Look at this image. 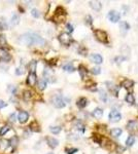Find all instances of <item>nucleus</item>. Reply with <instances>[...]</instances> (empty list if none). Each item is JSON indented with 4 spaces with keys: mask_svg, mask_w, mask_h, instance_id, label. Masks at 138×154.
Segmentation results:
<instances>
[{
    "mask_svg": "<svg viewBox=\"0 0 138 154\" xmlns=\"http://www.w3.org/2000/svg\"><path fill=\"white\" fill-rule=\"evenodd\" d=\"M19 43L22 45L31 46V45H43L45 43V40L41 38L39 35L35 33H26L22 35L19 39Z\"/></svg>",
    "mask_w": 138,
    "mask_h": 154,
    "instance_id": "1",
    "label": "nucleus"
},
{
    "mask_svg": "<svg viewBox=\"0 0 138 154\" xmlns=\"http://www.w3.org/2000/svg\"><path fill=\"white\" fill-rule=\"evenodd\" d=\"M94 34L96 36V38L102 42V43H108V36H107V33L103 30H100V29H97L94 31Z\"/></svg>",
    "mask_w": 138,
    "mask_h": 154,
    "instance_id": "2",
    "label": "nucleus"
},
{
    "mask_svg": "<svg viewBox=\"0 0 138 154\" xmlns=\"http://www.w3.org/2000/svg\"><path fill=\"white\" fill-rule=\"evenodd\" d=\"M68 102V99L62 97V96H57L53 99V103L55 105V107L57 108H63L66 106V104Z\"/></svg>",
    "mask_w": 138,
    "mask_h": 154,
    "instance_id": "3",
    "label": "nucleus"
},
{
    "mask_svg": "<svg viewBox=\"0 0 138 154\" xmlns=\"http://www.w3.org/2000/svg\"><path fill=\"white\" fill-rule=\"evenodd\" d=\"M59 40H60V42H61L62 44H64V45H69V44L72 42V37H71L68 33H62V34H60V36H59Z\"/></svg>",
    "mask_w": 138,
    "mask_h": 154,
    "instance_id": "4",
    "label": "nucleus"
},
{
    "mask_svg": "<svg viewBox=\"0 0 138 154\" xmlns=\"http://www.w3.org/2000/svg\"><path fill=\"white\" fill-rule=\"evenodd\" d=\"M108 118H109V120L111 122H117V121H120L122 119V115L117 110L113 109V110L110 111V113L108 115Z\"/></svg>",
    "mask_w": 138,
    "mask_h": 154,
    "instance_id": "5",
    "label": "nucleus"
},
{
    "mask_svg": "<svg viewBox=\"0 0 138 154\" xmlns=\"http://www.w3.org/2000/svg\"><path fill=\"white\" fill-rule=\"evenodd\" d=\"M107 18H108V20L112 22V23H116V22H119L120 21V19H121V15L119 13V12H116L115 10H110L109 12H108V15H107Z\"/></svg>",
    "mask_w": 138,
    "mask_h": 154,
    "instance_id": "6",
    "label": "nucleus"
},
{
    "mask_svg": "<svg viewBox=\"0 0 138 154\" xmlns=\"http://www.w3.org/2000/svg\"><path fill=\"white\" fill-rule=\"evenodd\" d=\"M127 128L130 131H136L138 130V121L137 120H130L127 124Z\"/></svg>",
    "mask_w": 138,
    "mask_h": 154,
    "instance_id": "7",
    "label": "nucleus"
},
{
    "mask_svg": "<svg viewBox=\"0 0 138 154\" xmlns=\"http://www.w3.org/2000/svg\"><path fill=\"white\" fill-rule=\"evenodd\" d=\"M90 60L95 64H101L103 62V58L98 53H93L90 55Z\"/></svg>",
    "mask_w": 138,
    "mask_h": 154,
    "instance_id": "8",
    "label": "nucleus"
},
{
    "mask_svg": "<svg viewBox=\"0 0 138 154\" xmlns=\"http://www.w3.org/2000/svg\"><path fill=\"white\" fill-rule=\"evenodd\" d=\"M37 77H36V74L35 73H30L29 75H28V78H27V83L29 85H34L35 83H36V79Z\"/></svg>",
    "mask_w": 138,
    "mask_h": 154,
    "instance_id": "9",
    "label": "nucleus"
},
{
    "mask_svg": "<svg viewBox=\"0 0 138 154\" xmlns=\"http://www.w3.org/2000/svg\"><path fill=\"white\" fill-rule=\"evenodd\" d=\"M28 117H29V114L26 111H21L19 114V120L21 123H25L28 120Z\"/></svg>",
    "mask_w": 138,
    "mask_h": 154,
    "instance_id": "10",
    "label": "nucleus"
},
{
    "mask_svg": "<svg viewBox=\"0 0 138 154\" xmlns=\"http://www.w3.org/2000/svg\"><path fill=\"white\" fill-rule=\"evenodd\" d=\"M9 59H10L9 53L5 51L4 48H0V60H2V61H8Z\"/></svg>",
    "mask_w": 138,
    "mask_h": 154,
    "instance_id": "11",
    "label": "nucleus"
},
{
    "mask_svg": "<svg viewBox=\"0 0 138 154\" xmlns=\"http://www.w3.org/2000/svg\"><path fill=\"white\" fill-rule=\"evenodd\" d=\"M90 4H91V7H92L94 10H97V11L100 10L101 7H102V4H101L100 1H91Z\"/></svg>",
    "mask_w": 138,
    "mask_h": 154,
    "instance_id": "12",
    "label": "nucleus"
},
{
    "mask_svg": "<svg viewBox=\"0 0 138 154\" xmlns=\"http://www.w3.org/2000/svg\"><path fill=\"white\" fill-rule=\"evenodd\" d=\"M47 141H48V144H49V146H50L51 148H56V147L58 146V144H59L58 140H56L54 138H48Z\"/></svg>",
    "mask_w": 138,
    "mask_h": 154,
    "instance_id": "13",
    "label": "nucleus"
},
{
    "mask_svg": "<svg viewBox=\"0 0 138 154\" xmlns=\"http://www.w3.org/2000/svg\"><path fill=\"white\" fill-rule=\"evenodd\" d=\"M133 85H134V82L132 80H130V79H125L122 82V86L125 87V88H131Z\"/></svg>",
    "mask_w": 138,
    "mask_h": 154,
    "instance_id": "14",
    "label": "nucleus"
},
{
    "mask_svg": "<svg viewBox=\"0 0 138 154\" xmlns=\"http://www.w3.org/2000/svg\"><path fill=\"white\" fill-rule=\"evenodd\" d=\"M92 115H93L94 117H96V118H100V117L103 115V110L100 109V108H96V109L92 112Z\"/></svg>",
    "mask_w": 138,
    "mask_h": 154,
    "instance_id": "15",
    "label": "nucleus"
},
{
    "mask_svg": "<svg viewBox=\"0 0 138 154\" xmlns=\"http://www.w3.org/2000/svg\"><path fill=\"white\" fill-rule=\"evenodd\" d=\"M76 105H77L78 108H84V107L88 105V100H87L86 98H81V99L77 101Z\"/></svg>",
    "mask_w": 138,
    "mask_h": 154,
    "instance_id": "16",
    "label": "nucleus"
},
{
    "mask_svg": "<svg viewBox=\"0 0 138 154\" xmlns=\"http://www.w3.org/2000/svg\"><path fill=\"white\" fill-rule=\"evenodd\" d=\"M125 100H126V102L129 103L130 105H133V104L135 103V98H134V96H133V95H132L131 93L127 94V96H126Z\"/></svg>",
    "mask_w": 138,
    "mask_h": 154,
    "instance_id": "17",
    "label": "nucleus"
},
{
    "mask_svg": "<svg viewBox=\"0 0 138 154\" xmlns=\"http://www.w3.org/2000/svg\"><path fill=\"white\" fill-rule=\"evenodd\" d=\"M36 65H37V63H36L35 61H32V62L28 65V69H29L30 73H34V71L36 70Z\"/></svg>",
    "mask_w": 138,
    "mask_h": 154,
    "instance_id": "18",
    "label": "nucleus"
},
{
    "mask_svg": "<svg viewBox=\"0 0 138 154\" xmlns=\"http://www.w3.org/2000/svg\"><path fill=\"white\" fill-rule=\"evenodd\" d=\"M134 143H135V138H134L133 136H130V137L127 138V140H126V145H127L128 147H131Z\"/></svg>",
    "mask_w": 138,
    "mask_h": 154,
    "instance_id": "19",
    "label": "nucleus"
},
{
    "mask_svg": "<svg viewBox=\"0 0 138 154\" xmlns=\"http://www.w3.org/2000/svg\"><path fill=\"white\" fill-rule=\"evenodd\" d=\"M110 134L113 137H120L122 135V129L121 128H113L110 130Z\"/></svg>",
    "mask_w": 138,
    "mask_h": 154,
    "instance_id": "20",
    "label": "nucleus"
},
{
    "mask_svg": "<svg viewBox=\"0 0 138 154\" xmlns=\"http://www.w3.org/2000/svg\"><path fill=\"white\" fill-rule=\"evenodd\" d=\"M45 87H47V80L45 79H40L38 81V88L41 89V90H43Z\"/></svg>",
    "mask_w": 138,
    "mask_h": 154,
    "instance_id": "21",
    "label": "nucleus"
},
{
    "mask_svg": "<svg viewBox=\"0 0 138 154\" xmlns=\"http://www.w3.org/2000/svg\"><path fill=\"white\" fill-rule=\"evenodd\" d=\"M63 69L67 72H73L74 71V67L72 66V64H66L63 66Z\"/></svg>",
    "mask_w": 138,
    "mask_h": 154,
    "instance_id": "22",
    "label": "nucleus"
},
{
    "mask_svg": "<svg viewBox=\"0 0 138 154\" xmlns=\"http://www.w3.org/2000/svg\"><path fill=\"white\" fill-rule=\"evenodd\" d=\"M18 142H19V140H18L17 137H12V138L9 140V144H10V146H12V147H17Z\"/></svg>",
    "mask_w": 138,
    "mask_h": 154,
    "instance_id": "23",
    "label": "nucleus"
},
{
    "mask_svg": "<svg viewBox=\"0 0 138 154\" xmlns=\"http://www.w3.org/2000/svg\"><path fill=\"white\" fill-rule=\"evenodd\" d=\"M121 29L123 31H128L130 29V25L127 23V22H122L121 23Z\"/></svg>",
    "mask_w": 138,
    "mask_h": 154,
    "instance_id": "24",
    "label": "nucleus"
},
{
    "mask_svg": "<svg viewBox=\"0 0 138 154\" xmlns=\"http://www.w3.org/2000/svg\"><path fill=\"white\" fill-rule=\"evenodd\" d=\"M0 46L1 47H5L6 46V39L4 35H0Z\"/></svg>",
    "mask_w": 138,
    "mask_h": 154,
    "instance_id": "25",
    "label": "nucleus"
},
{
    "mask_svg": "<svg viewBox=\"0 0 138 154\" xmlns=\"http://www.w3.org/2000/svg\"><path fill=\"white\" fill-rule=\"evenodd\" d=\"M80 74H81V76L83 77H84L86 75H87V73H88V71H87V69L83 67V66H80Z\"/></svg>",
    "mask_w": 138,
    "mask_h": 154,
    "instance_id": "26",
    "label": "nucleus"
},
{
    "mask_svg": "<svg viewBox=\"0 0 138 154\" xmlns=\"http://www.w3.org/2000/svg\"><path fill=\"white\" fill-rule=\"evenodd\" d=\"M39 127H38V124H37V122H33V123H31L30 124V128H31V130H33V131H39Z\"/></svg>",
    "mask_w": 138,
    "mask_h": 154,
    "instance_id": "27",
    "label": "nucleus"
},
{
    "mask_svg": "<svg viewBox=\"0 0 138 154\" xmlns=\"http://www.w3.org/2000/svg\"><path fill=\"white\" fill-rule=\"evenodd\" d=\"M18 23H19V16L14 15V16H12V19H11V25L16 26Z\"/></svg>",
    "mask_w": 138,
    "mask_h": 154,
    "instance_id": "28",
    "label": "nucleus"
},
{
    "mask_svg": "<svg viewBox=\"0 0 138 154\" xmlns=\"http://www.w3.org/2000/svg\"><path fill=\"white\" fill-rule=\"evenodd\" d=\"M24 99L25 100H30L31 98H32V93L31 92H29V90H25L24 92Z\"/></svg>",
    "mask_w": 138,
    "mask_h": 154,
    "instance_id": "29",
    "label": "nucleus"
},
{
    "mask_svg": "<svg viewBox=\"0 0 138 154\" xmlns=\"http://www.w3.org/2000/svg\"><path fill=\"white\" fill-rule=\"evenodd\" d=\"M8 130H9V127H7V125H5V127L1 128V129H0V136H3V135H5V134H6Z\"/></svg>",
    "mask_w": 138,
    "mask_h": 154,
    "instance_id": "30",
    "label": "nucleus"
},
{
    "mask_svg": "<svg viewBox=\"0 0 138 154\" xmlns=\"http://www.w3.org/2000/svg\"><path fill=\"white\" fill-rule=\"evenodd\" d=\"M50 129H51V131H52L53 134H59V132L61 131V128H60V127H52Z\"/></svg>",
    "mask_w": 138,
    "mask_h": 154,
    "instance_id": "31",
    "label": "nucleus"
},
{
    "mask_svg": "<svg viewBox=\"0 0 138 154\" xmlns=\"http://www.w3.org/2000/svg\"><path fill=\"white\" fill-rule=\"evenodd\" d=\"M31 15H32L34 18H39V16H40V13H39L38 9H35V8L31 10Z\"/></svg>",
    "mask_w": 138,
    "mask_h": 154,
    "instance_id": "32",
    "label": "nucleus"
},
{
    "mask_svg": "<svg viewBox=\"0 0 138 154\" xmlns=\"http://www.w3.org/2000/svg\"><path fill=\"white\" fill-rule=\"evenodd\" d=\"M78 150L76 148H70V149H66V153L67 154H74L75 152H77Z\"/></svg>",
    "mask_w": 138,
    "mask_h": 154,
    "instance_id": "33",
    "label": "nucleus"
},
{
    "mask_svg": "<svg viewBox=\"0 0 138 154\" xmlns=\"http://www.w3.org/2000/svg\"><path fill=\"white\" fill-rule=\"evenodd\" d=\"M91 72H92V74H94V75H98V74H100V68H93L92 70H91Z\"/></svg>",
    "mask_w": 138,
    "mask_h": 154,
    "instance_id": "34",
    "label": "nucleus"
},
{
    "mask_svg": "<svg viewBox=\"0 0 138 154\" xmlns=\"http://www.w3.org/2000/svg\"><path fill=\"white\" fill-rule=\"evenodd\" d=\"M16 118H17V115H16V114H11V115L9 116L8 120H9L10 122H15V121H16Z\"/></svg>",
    "mask_w": 138,
    "mask_h": 154,
    "instance_id": "35",
    "label": "nucleus"
},
{
    "mask_svg": "<svg viewBox=\"0 0 138 154\" xmlns=\"http://www.w3.org/2000/svg\"><path fill=\"white\" fill-rule=\"evenodd\" d=\"M23 73H24V71H23V69H22L21 67L16 70V74H17V75H21V74H23Z\"/></svg>",
    "mask_w": 138,
    "mask_h": 154,
    "instance_id": "36",
    "label": "nucleus"
},
{
    "mask_svg": "<svg viewBox=\"0 0 138 154\" xmlns=\"http://www.w3.org/2000/svg\"><path fill=\"white\" fill-rule=\"evenodd\" d=\"M87 23H88L89 25H92V17H91V16H88V17H87Z\"/></svg>",
    "mask_w": 138,
    "mask_h": 154,
    "instance_id": "37",
    "label": "nucleus"
},
{
    "mask_svg": "<svg viewBox=\"0 0 138 154\" xmlns=\"http://www.w3.org/2000/svg\"><path fill=\"white\" fill-rule=\"evenodd\" d=\"M67 29H68V31H69V33H71V32H73V27L70 25V24H67Z\"/></svg>",
    "mask_w": 138,
    "mask_h": 154,
    "instance_id": "38",
    "label": "nucleus"
},
{
    "mask_svg": "<svg viewBox=\"0 0 138 154\" xmlns=\"http://www.w3.org/2000/svg\"><path fill=\"white\" fill-rule=\"evenodd\" d=\"M101 99H102L104 102L106 101V94H105V93H101Z\"/></svg>",
    "mask_w": 138,
    "mask_h": 154,
    "instance_id": "39",
    "label": "nucleus"
},
{
    "mask_svg": "<svg viewBox=\"0 0 138 154\" xmlns=\"http://www.w3.org/2000/svg\"><path fill=\"white\" fill-rule=\"evenodd\" d=\"M5 106H6V104L3 102V101H1V100H0V109H1V108H3V107H5Z\"/></svg>",
    "mask_w": 138,
    "mask_h": 154,
    "instance_id": "40",
    "label": "nucleus"
},
{
    "mask_svg": "<svg viewBox=\"0 0 138 154\" xmlns=\"http://www.w3.org/2000/svg\"><path fill=\"white\" fill-rule=\"evenodd\" d=\"M124 60H125V58H121V57L120 58H115V61H119L117 63H121V61H124Z\"/></svg>",
    "mask_w": 138,
    "mask_h": 154,
    "instance_id": "41",
    "label": "nucleus"
},
{
    "mask_svg": "<svg viewBox=\"0 0 138 154\" xmlns=\"http://www.w3.org/2000/svg\"><path fill=\"white\" fill-rule=\"evenodd\" d=\"M49 154H53V153H49Z\"/></svg>",
    "mask_w": 138,
    "mask_h": 154,
    "instance_id": "42",
    "label": "nucleus"
},
{
    "mask_svg": "<svg viewBox=\"0 0 138 154\" xmlns=\"http://www.w3.org/2000/svg\"><path fill=\"white\" fill-rule=\"evenodd\" d=\"M0 29H1V26H0Z\"/></svg>",
    "mask_w": 138,
    "mask_h": 154,
    "instance_id": "43",
    "label": "nucleus"
}]
</instances>
